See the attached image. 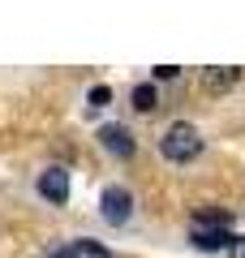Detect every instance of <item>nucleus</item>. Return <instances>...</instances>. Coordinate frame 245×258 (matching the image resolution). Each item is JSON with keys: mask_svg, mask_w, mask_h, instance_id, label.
<instances>
[{"mask_svg": "<svg viewBox=\"0 0 245 258\" xmlns=\"http://www.w3.org/2000/svg\"><path fill=\"white\" fill-rule=\"evenodd\" d=\"M194 245L198 249H228L232 245V232L215 228V224H194Z\"/></svg>", "mask_w": 245, "mask_h": 258, "instance_id": "6", "label": "nucleus"}, {"mask_svg": "<svg viewBox=\"0 0 245 258\" xmlns=\"http://www.w3.org/2000/svg\"><path fill=\"white\" fill-rule=\"evenodd\" d=\"M155 78H159V82H168V78H176V64H159V69H155Z\"/></svg>", "mask_w": 245, "mask_h": 258, "instance_id": "12", "label": "nucleus"}, {"mask_svg": "<svg viewBox=\"0 0 245 258\" xmlns=\"http://www.w3.org/2000/svg\"><path fill=\"white\" fill-rule=\"evenodd\" d=\"M236 78H241V69H236V64H211V69H202V86H207L211 95L232 91V86H236Z\"/></svg>", "mask_w": 245, "mask_h": 258, "instance_id": "5", "label": "nucleus"}, {"mask_svg": "<svg viewBox=\"0 0 245 258\" xmlns=\"http://www.w3.org/2000/svg\"><path fill=\"white\" fill-rule=\"evenodd\" d=\"M129 99H134V108H138V112H155V108H159V91H155L151 82H138Z\"/></svg>", "mask_w": 245, "mask_h": 258, "instance_id": "7", "label": "nucleus"}, {"mask_svg": "<svg viewBox=\"0 0 245 258\" xmlns=\"http://www.w3.org/2000/svg\"><path fill=\"white\" fill-rule=\"evenodd\" d=\"M228 220H232V215H228V211H215V207H202V211H198V224H215V228H228Z\"/></svg>", "mask_w": 245, "mask_h": 258, "instance_id": "9", "label": "nucleus"}, {"mask_svg": "<svg viewBox=\"0 0 245 258\" xmlns=\"http://www.w3.org/2000/svg\"><path fill=\"white\" fill-rule=\"evenodd\" d=\"M47 258H69V249H65V245L60 249H47Z\"/></svg>", "mask_w": 245, "mask_h": 258, "instance_id": "13", "label": "nucleus"}, {"mask_svg": "<svg viewBox=\"0 0 245 258\" xmlns=\"http://www.w3.org/2000/svg\"><path fill=\"white\" fill-rule=\"evenodd\" d=\"M39 194H43L47 203H69V172H65V168H43V172H39Z\"/></svg>", "mask_w": 245, "mask_h": 258, "instance_id": "3", "label": "nucleus"}, {"mask_svg": "<svg viewBox=\"0 0 245 258\" xmlns=\"http://www.w3.org/2000/svg\"><path fill=\"white\" fill-rule=\"evenodd\" d=\"M99 142H103V151H108V155H116V159H129L134 155V134H129L125 125H103L99 129Z\"/></svg>", "mask_w": 245, "mask_h": 258, "instance_id": "4", "label": "nucleus"}, {"mask_svg": "<svg viewBox=\"0 0 245 258\" xmlns=\"http://www.w3.org/2000/svg\"><path fill=\"white\" fill-rule=\"evenodd\" d=\"M108 99H112V91H108V86H91V108H103Z\"/></svg>", "mask_w": 245, "mask_h": 258, "instance_id": "10", "label": "nucleus"}, {"mask_svg": "<svg viewBox=\"0 0 245 258\" xmlns=\"http://www.w3.org/2000/svg\"><path fill=\"white\" fill-rule=\"evenodd\" d=\"M69 249V258H112L103 245H95V241H73V245H65Z\"/></svg>", "mask_w": 245, "mask_h": 258, "instance_id": "8", "label": "nucleus"}, {"mask_svg": "<svg viewBox=\"0 0 245 258\" xmlns=\"http://www.w3.org/2000/svg\"><path fill=\"white\" fill-rule=\"evenodd\" d=\"M99 207H103V220L108 224H125L129 215H134V194H129L125 185H108L103 198H99Z\"/></svg>", "mask_w": 245, "mask_h": 258, "instance_id": "2", "label": "nucleus"}, {"mask_svg": "<svg viewBox=\"0 0 245 258\" xmlns=\"http://www.w3.org/2000/svg\"><path fill=\"white\" fill-rule=\"evenodd\" d=\"M228 254H232V258H245V237H232V245H228Z\"/></svg>", "mask_w": 245, "mask_h": 258, "instance_id": "11", "label": "nucleus"}, {"mask_svg": "<svg viewBox=\"0 0 245 258\" xmlns=\"http://www.w3.org/2000/svg\"><path fill=\"white\" fill-rule=\"evenodd\" d=\"M159 151H163L168 164H190V159L202 155V134L190 120H172V125L163 129V138H159Z\"/></svg>", "mask_w": 245, "mask_h": 258, "instance_id": "1", "label": "nucleus"}]
</instances>
